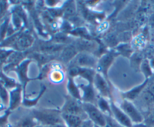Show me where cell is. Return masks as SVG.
Returning a JSON list of instances; mask_svg holds the SVG:
<instances>
[{"label": "cell", "instance_id": "obj_1", "mask_svg": "<svg viewBox=\"0 0 154 127\" xmlns=\"http://www.w3.org/2000/svg\"><path fill=\"white\" fill-rule=\"evenodd\" d=\"M32 115L38 122L39 124L44 127L64 123L61 111L58 109H34L32 111Z\"/></svg>", "mask_w": 154, "mask_h": 127}, {"label": "cell", "instance_id": "obj_2", "mask_svg": "<svg viewBox=\"0 0 154 127\" xmlns=\"http://www.w3.org/2000/svg\"><path fill=\"white\" fill-rule=\"evenodd\" d=\"M134 102L136 103L135 105L139 109L141 114L142 112L147 113V114H149V112L154 108V77L152 76L149 79L144 90Z\"/></svg>", "mask_w": 154, "mask_h": 127}, {"label": "cell", "instance_id": "obj_3", "mask_svg": "<svg viewBox=\"0 0 154 127\" xmlns=\"http://www.w3.org/2000/svg\"><path fill=\"white\" fill-rule=\"evenodd\" d=\"M83 108L88 117V119L94 123L95 126L98 127H106V116L99 110L96 105L83 102Z\"/></svg>", "mask_w": 154, "mask_h": 127}, {"label": "cell", "instance_id": "obj_4", "mask_svg": "<svg viewBox=\"0 0 154 127\" xmlns=\"http://www.w3.org/2000/svg\"><path fill=\"white\" fill-rule=\"evenodd\" d=\"M60 111L62 114L79 116L85 120L88 119V117L83 108V102L71 97L70 96H66V102Z\"/></svg>", "mask_w": 154, "mask_h": 127}, {"label": "cell", "instance_id": "obj_5", "mask_svg": "<svg viewBox=\"0 0 154 127\" xmlns=\"http://www.w3.org/2000/svg\"><path fill=\"white\" fill-rule=\"evenodd\" d=\"M118 106L126 113V114L129 117V118L130 119L133 124L144 122V115L141 114L139 109L137 108L136 105L132 102L122 99L121 102L119 103Z\"/></svg>", "mask_w": 154, "mask_h": 127}, {"label": "cell", "instance_id": "obj_6", "mask_svg": "<svg viewBox=\"0 0 154 127\" xmlns=\"http://www.w3.org/2000/svg\"><path fill=\"white\" fill-rule=\"evenodd\" d=\"M98 60L94 55L89 52H79L69 64L80 68L96 69Z\"/></svg>", "mask_w": 154, "mask_h": 127}, {"label": "cell", "instance_id": "obj_7", "mask_svg": "<svg viewBox=\"0 0 154 127\" xmlns=\"http://www.w3.org/2000/svg\"><path fill=\"white\" fill-rule=\"evenodd\" d=\"M32 61L33 60L32 59L26 58L19 66H17L12 70V72H15L17 75L20 84L22 86L23 90V97L26 96V88L27 84L30 81H32V79L28 76L29 66Z\"/></svg>", "mask_w": 154, "mask_h": 127}, {"label": "cell", "instance_id": "obj_8", "mask_svg": "<svg viewBox=\"0 0 154 127\" xmlns=\"http://www.w3.org/2000/svg\"><path fill=\"white\" fill-rule=\"evenodd\" d=\"M35 39L31 33L24 29L18 37L17 40L12 46L11 49L15 51H27L34 45Z\"/></svg>", "mask_w": 154, "mask_h": 127}, {"label": "cell", "instance_id": "obj_9", "mask_svg": "<svg viewBox=\"0 0 154 127\" xmlns=\"http://www.w3.org/2000/svg\"><path fill=\"white\" fill-rule=\"evenodd\" d=\"M107 81L108 80L105 79L101 74L96 72L94 81H93V86L99 96L108 100H111L112 98V93H111V89Z\"/></svg>", "mask_w": 154, "mask_h": 127}, {"label": "cell", "instance_id": "obj_10", "mask_svg": "<svg viewBox=\"0 0 154 127\" xmlns=\"http://www.w3.org/2000/svg\"><path fill=\"white\" fill-rule=\"evenodd\" d=\"M81 93L82 102L92 103L96 105L97 100V92L95 89L93 84L87 82V84H78Z\"/></svg>", "mask_w": 154, "mask_h": 127}, {"label": "cell", "instance_id": "obj_11", "mask_svg": "<svg viewBox=\"0 0 154 127\" xmlns=\"http://www.w3.org/2000/svg\"><path fill=\"white\" fill-rule=\"evenodd\" d=\"M29 51H14L13 54L10 56V57L8 60L7 63L5 65L4 67L2 68V71L5 74L9 73L10 72H12L14 68L19 66L24 60L28 58Z\"/></svg>", "mask_w": 154, "mask_h": 127}, {"label": "cell", "instance_id": "obj_12", "mask_svg": "<svg viewBox=\"0 0 154 127\" xmlns=\"http://www.w3.org/2000/svg\"><path fill=\"white\" fill-rule=\"evenodd\" d=\"M115 53L108 52L102 56L100 59L98 60L96 71L97 73L101 74L105 79H108V72L109 68L112 65L116 57Z\"/></svg>", "mask_w": 154, "mask_h": 127}, {"label": "cell", "instance_id": "obj_13", "mask_svg": "<svg viewBox=\"0 0 154 127\" xmlns=\"http://www.w3.org/2000/svg\"><path fill=\"white\" fill-rule=\"evenodd\" d=\"M23 98V90L20 84L15 88L9 90V105L8 109L12 112L22 105Z\"/></svg>", "mask_w": 154, "mask_h": 127}, {"label": "cell", "instance_id": "obj_14", "mask_svg": "<svg viewBox=\"0 0 154 127\" xmlns=\"http://www.w3.org/2000/svg\"><path fill=\"white\" fill-rule=\"evenodd\" d=\"M111 108L112 117L120 125L124 127H132L133 123L126 113L115 102H111Z\"/></svg>", "mask_w": 154, "mask_h": 127}, {"label": "cell", "instance_id": "obj_15", "mask_svg": "<svg viewBox=\"0 0 154 127\" xmlns=\"http://www.w3.org/2000/svg\"><path fill=\"white\" fill-rule=\"evenodd\" d=\"M149 79H145L143 83H141V84H139L138 86H136L134 88H132V90H129L127 92H123L121 93L122 99H125V100L130 101V102H134L141 95V93H142L143 90H144V88L147 86V83H148Z\"/></svg>", "mask_w": 154, "mask_h": 127}, {"label": "cell", "instance_id": "obj_16", "mask_svg": "<svg viewBox=\"0 0 154 127\" xmlns=\"http://www.w3.org/2000/svg\"><path fill=\"white\" fill-rule=\"evenodd\" d=\"M63 48H64V45H59L54 42H42L38 45L39 53L48 54V55L60 52L63 51Z\"/></svg>", "mask_w": 154, "mask_h": 127}, {"label": "cell", "instance_id": "obj_17", "mask_svg": "<svg viewBox=\"0 0 154 127\" xmlns=\"http://www.w3.org/2000/svg\"><path fill=\"white\" fill-rule=\"evenodd\" d=\"M78 53L79 52H78L75 44H73V45L71 44V45L65 47L63 51H61L60 60L63 63H70Z\"/></svg>", "mask_w": 154, "mask_h": 127}, {"label": "cell", "instance_id": "obj_18", "mask_svg": "<svg viewBox=\"0 0 154 127\" xmlns=\"http://www.w3.org/2000/svg\"><path fill=\"white\" fill-rule=\"evenodd\" d=\"M67 87L69 96H70L71 97L74 98V99H77V100L82 102V99H81V90H80L79 87H78L76 81H75V78L68 77L67 87Z\"/></svg>", "mask_w": 154, "mask_h": 127}, {"label": "cell", "instance_id": "obj_19", "mask_svg": "<svg viewBox=\"0 0 154 127\" xmlns=\"http://www.w3.org/2000/svg\"><path fill=\"white\" fill-rule=\"evenodd\" d=\"M63 121L67 127H81L85 119L77 115L62 114Z\"/></svg>", "mask_w": 154, "mask_h": 127}, {"label": "cell", "instance_id": "obj_20", "mask_svg": "<svg viewBox=\"0 0 154 127\" xmlns=\"http://www.w3.org/2000/svg\"><path fill=\"white\" fill-rule=\"evenodd\" d=\"M96 105L106 117H112L111 102H109L108 99H105V98L102 97L100 96H98Z\"/></svg>", "mask_w": 154, "mask_h": 127}, {"label": "cell", "instance_id": "obj_21", "mask_svg": "<svg viewBox=\"0 0 154 127\" xmlns=\"http://www.w3.org/2000/svg\"><path fill=\"white\" fill-rule=\"evenodd\" d=\"M40 125L32 115L24 116L16 122L14 127H36Z\"/></svg>", "mask_w": 154, "mask_h": 127}, {"label": "cell", "instance_id": "obj_22", "mask_svg": "<svg viewBox=\"0 0 154 127\" xmlns=\"http://www.w3.org/2000/svg\"><path fill=\"white\" fill-rule=\"evenodd\" d=\"M42 87H41L40 91L38 92V94L36 97H35L34 99H28L27 97H23V102L22 105L23 106L26 107V108H33V107L37 105L38 102L39 101V99L42 97L43 94L45 93V90H46V87H45L44 84H42Z\"/></svg>", "mask_w": 154, "mask_h": 127}, {"label": "cell", "instance_id": "obj_23", "mask_svg": "<svg viewBox=\"0 0 154 127\" xmlns=\"http://www.w3.org/2000/svg\"><path fill=\"white\" fill-rule=\"evenodd\" d=\"M0 81L8 90L15 88L20 84V83L17 82L16 80L8 76L7 74L5 73L2 70H0Z\"/></svg>", "mask_w": 154, "mask_h": 127}, {"label": "cell", "instance_id": "obj_24", "mask_svg": "<svg viewBox=\"0 0 154 127\" xmlns=\"http://www.w3.org/2000/svg\"><path fill=\"white\" fill-rule=\"evenodd\" d=\"M14 50L9 48H0V69L2 70V68L7 63L10 56L13 54Z\"/></svg>", "mask_w": 154, "mask_h": 127}, {"label": "cell", "instance_id": "obj_25", "mask_svg": "<svg viewBox=\"0 0 154 127\" xmlns=\"http://www.w3.org/2000/svg\"><path fill=\"white\" fill-rule=\"evenodd\" d=\"M0 100L5 107H8L9 105V91L4 84L0 81Z\"/></svg>", "mask_w": 154, "mask_h": 127}, {"label": "cell", "instance_id": "obj_26", "mask_svg": "<svg viewBox=\"0 0 154 127\" xmlns=\"http://www.w3.org/2000/svg\"><path fill=\"white\" fill-rule=\"evenodd\" d=\"M140 69L145 76V79H150L153 76V71L150 67V62L148 60H144L141 62Z\"/></svg>", "mask_w": 154, "mask_h": 127}, {"label": "cell", "instance_id": "obj_27", "mask_svg": "<svg viewBox=\"0 0 154 127\" xmlns=\"http://www.w3.org/2000/svg\"><path fill=\"white\" fill-rule=\"evenodd\" d=\"M9 11V2L0 1V25Z\"/></svg>", "mask_w": 154, "mask_h": 127}, {"label": "cell", "instance_id": "obj_28", "mask_svg": "<svg viewBox=\"0 0 154 127\" xmlns=\"http://www.w3.org/2000/svg\"><path fill=\"white\" fill-rule=\"evenodd\" d=\"M144 123L148 127L154 126V108L144 117Z\"/></svg>", "mask_w": 154, "mask_h": 127}, {"label": "cell", "instance_id": "obj_29", "mask_svg": "<svg viewBox=\"0 0 154 127\" xmlns=\"http://www.w3.org/2000/svg\"><path fill=\"white\" fill-rule=\"evenodd\" d=\"M11 114V111H9L8 108L4 111V114L0 116V127H5L8 123H9L8 118Z\"/></svg>", "mask_w": 154, "mask_h": 127}, {"label": "cell", "instance_id": "obj_30", "mask_svg": "<svg viewBox=\"0 0 154 127\" xmlns=\"http://www.w3.org/2000/svg\"><path fill=\"white\" fill-rule=\"evenodd\" d=\"M107 117V126L106 127H124L120 123H117L112 117Z\"/></svg>", "mask_w": 154, "mask_h": 127}, {"label": "cell", "instance_id": "obj_31", "mask_svg": "<svg viewBox=\"0 0 154 127\" xmlns=\"http://www.w3.org/2000/svg\"><path fill=\"white\" fill-rule=\"evenodd\" d=\"M75 6L74 5V2L69 3L67 5V8H66L65 10V14L69 16H72V15L75 14Z\"/></svg>", "mask_w": 154, "mask_h": 127}, {"label": "cell", "instance_id": "obj_32", "mask_svg": "<svg viewBox=\"0 0 154 127\" xmlns=\"http://www.w3.org/2000/svg\"><path fill=\"white\" fill-rule=\"evenodd\" d=\"M96 126L94 125V123L91 121L89 119H87V120H84V122L81 124V127H95Z\"/></svg>", "mask_w": 154, "mask_h": 127}, {"label": "cell", "instance_id": "obj_33", "mask_svg": "<svg viewBox=\"0 0 154 127\" xmlns=\"http://www.w3.org/2000/svg\"><path fill=\"white\" fill-rule=\"evenodd\" d=\"M132 127H148V126H147V125L143 122V123H135V124H133Z\"/></svg>", "mask_w": 154, "mask_h": 127}, {"label": "cell", "instance_id": "obj_34", "mask_svg": "<svg viewBox=\"0 0 154 127\" xmlns=\"http://www.w3.org/2000/svg\"><path fill=\"white\" fill-rule=\"evenodd\" d=\"M149 62H150V67H151L152 71H153V72H154V56L151 59H150V60H149Z\"/></svg>", "mask_w": 154, "mask_h": 127}, {"label": "cell", "instance_id": "obj_35", "mask_svg": "<svg viewBox=\"0 0 154 127\" xmlns=\"http://www.w3.org/2000/svg\"><path fill=\"white\" fill-rule=\"evenodd\" d=\"M45 127H67L65 123H60V124H57V125H54V126H45Z\"/></svg>", "mask_w": 154, "mask_h": 127}, {"label": "cell", "instance_id": "obj_36", "mask_svg": "<svg viewBox=\"0 0 154 127\" xmlns=\"http://www.w3.org/2000/svg\"><path fill=\"white\" fill-rule=\"evenodd\" d=\"M95 127H98V126H95Z\"/></svg>", "mask_w": 154, "mask_h": 127}, {"label": "cell", "instance_id": "obj_37", "mask_svg": "<svg viewBox=\"0 0 154 127\" xmlns=\"http://www.w3.org/2000/svg\"><path fill=\"white\" fill-rule=\"evenodd\" d=\"M0 103H1V102H0Z\"/></svg>", "mask_w": 154, "mask_h": 127}, {"label": "cell", "instance_id": "obj_38", "mask_svg": "<svg viewBox=\"0 0 154 127\" xmlns=\"http://www.w3.org/2000/svg\"><path fill=\"white\" fill-rule=\"evenodd\" d=\"M0 70H1V69H0Z\"/></svg>", "mask_w": 154, "mask_h": 127}, {"label": "cell", "instance_id": "obj_39", "mask_svg": "<svg viewBox=\"0 0 154 127\" xmlns=\"http://www.w3.org/2000/svg\"><path fill=\"white\" fill-rule=\"evenodd\" d=\"M153 127H154V126H153Z\"/></svg>", "mask_w": 154, "mask_h": 127}]
</instances>
